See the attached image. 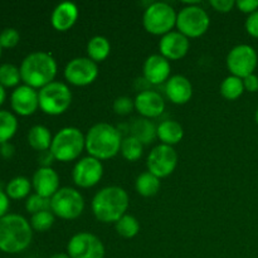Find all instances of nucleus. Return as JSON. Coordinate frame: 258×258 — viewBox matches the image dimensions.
Returning a JSON list of instances; mask_svg holds the SVG:
<instances>
[{"label": "nucleus", "instance_id": "1", "mask_svg": "<svg viewBox=\"0 0 258 258\" xmlns=\"http://www.w3.org/2000/svg\"><path fill=\"white\" fill-rule=\"evenodd\" d=\"M128 203L130 199L125 189L117 185H110L95 194L91 207L98 221L103 223H116L126 214Z\"/></svg>", "mask_w": 258, "mask_h": 258}, {"label": "nucleus", "instance_id": "2", "mask_svg": "<svg viewBox=\"0 0 258 258\" xmlns=\"http://www.w3.org/2000/svg\"><path fill=\"white\" fill-rule=\"evenodd\" d=\"M33 238L30 222L19 214H7L0 219V251L19 253L29 247Z\"/></svg>", "mask_w": 258, "mask_h": 258}, {"label": "nucleus", "instance_id": "3", "mask_svg": "<svg viewBox=\"0 0 258 258\" xmlns=\"http://www.w3.org/2000/svg\"><path fill=\"white\" fill-rule=\"evenodd\" d=\"M122 135L120 130L107 122L95 123L86 134V150L90 156L106 160L117 155L121 149Z\"/></svg>", "mask_w": 258, "mask_h": 258}, {"label": "nucleus", "instance_id": "4", "mask_svg": "<svg viewBox=\"0 0 258 258\" xmlns=\"http://www.w3.org/2000/svg\"><path fill=\"white\" fill-rule=\"evenodd\" d=\"M22 81L32 88H43L54 81L57 75V62L47 52L29 53L20 64Z\"/></svg>", "mask_w": 258, "mask_h": 258}, {"label": "nucleus", "instance_id": "5", "mask_svg": "<svg viewBox=\"0 0 258 258\" xmlns=\"http://www.w3.org/2000/svg\"><path fill=\"white\" fill-rule=\"evenodd\" d=\"M86 148V135L82 131L73 126H67L58 131L54 135L50 145V151L55 160L72 161L77 159Z\"/></svg>", "mask_w": 258, "mask_h": 258}, {"label": "nucleus", "instance_id": "6", "mask_svg": "<svg viewBox=\"0 0 258 258\" xmlns=\"http://www.w3.org/2000/svg\"><path fill=\"white\" fill-rule=\"evenodd\" d=\"M176 17L178 13L170 4L165 2H155L151 3L144 12L143 24L151 34L164 35L171 32L174 25H176Z\"/></svg>", "mask_w": 258, "mask_h": 258}, {"label": "nucleus", "instance_id": "7", "mask_svg": "<svg viewBox=\"0 0 258 258\" xmlns=\"http://www.w3.org/2000/svg\"><path fill=\"white\" fill-rule=\"evenodd\" d=\"M39 107L48 115H60L66 112L72 102V92L66 83L53 81L49 85L40 88Z\"/></svg>", "mask_w": 258, "mask_h": 258}, {"label": "nucleus", "instance_id": "8", "mask_svg": "<svg viewBox=\"0 0 258 258\" xmlns=\"http://www.w3.org/2000/svg\"><path fill=\"white\" fill-rule=\"evenodd\" d=\"M209 25V14L197 4H188L178 13L176 17V27L179 32L188 38L201 37L208 30Z\"/></svg>", "mask_w": 258, "mask_h": 258}, {"label": "nucleus", "instance_id": "9", "mask_svg": "<svg viewBox=\"0 0 258 258\" xmlns=\"http://www.w3.org/2000/svg\"><path fill=\"white\" fill-rule=\"evenodd\" d=\"M85 209V199L75 188L64 186L50 198V211L63 219H76Z\"/></svg>", "mask_w": 258, "mask_h": 258}, {"label": "nucleus", "instance_id": "10", "mask_svg": "<svg viewBox=\"0 0 258 258\" xmlns=\"http://www.w3.org/2000/svg\"><path fill=\"white\" fill-rule=\"evenodd\" d=\"M226 62L232 75L244 78L254 73L258 63V55L252 45L237 44L228 52Z\"/></svg>", "mask_w": 258, "mask_h": 258}, {"label": "nucleus", "instance_id": "11", "mask_svg": "<svg viewBox=\"0 0 258 258\" xmlns=\"http://www.w3.org/2000/svg\"><path fill=\"white\" fill-rule=\"evenodd\" d=\"M105 252L102 241L90 232L75 234L67 244V254L71 258H103Z\"/></svg>", "mask_w": 258, "mask_h": 258}, {"label": "nucleus", "instance_id": "12", "mask_svg": "<svg viewBox=\"0 0 258 258\" xmlns=\"http://www.w3.org/2000/svg\"><path fill=\"white\" fill-rule=\"evenodd\" d=\"M148 171L158 178H165L175 170L178 165V154L170 145L160 144L150 151L146 160Z\"/></svg>", "mask_w": 258, "mask_h": 258}, {"label": "nucleus", "instance_id": "13", "mask_svg": "<svg viewBox=\"0 0 258 258\" xmlns=\"http://www.w3.org/2000/svg\"><path fill=\"white\" fill-rule=\"evenodd\" d=\"M98 76V66L88 57H76L67 63L64 77L75 86H87Z\"/></svg>", "mask_w": 258, "mask_h": 258}, {"label": "nucleus", "instance_id": "14", "mask_svg": "<svg viewBox=\"0 0 258 258\" xmlns=\"http://www.w3.org/2000/svg\"><path fill=\"white\" fill-rule=\"evenodd\" d=\"M103 175V165L101 160L93 156H86L76 163L72 170V179L81 188H91L101 180Z\"/></svg>", "mask_w": 258, "mask_h": 258}, {"label": "nucleus", "instance_id": "15", "mask_svg": "<svg viewBox=\"0 0 258 258\" xmlns=\"http://www.w3.org/2000/svg\"><path fill=\"white\" fill-rule=\"evenodd\" d=\"M189 47H190L189 38L179 30H171L166 33L159 42L160 54L166 59H180L188 53Z\"/></svg>", "mask_w": 258, "mask_h": 258}, {"label": "nucleus", "instance_id": "16", "mask_svg": "<svg viewBox=\"0 0 258 258\" xmlns=\"http://www.w3.org/2000/svg\"><path fill=\"white\" fill-rule=\"evenodd\" d=\"M12 107L18 115L29 116L37 111L39 107V95L35 88L29 87L27 85L19 86L12 93L10 98Z\"/></svg>", "mask_w": 258, "mask_h": 258}, {"label": "nucleus", "instance_id": "17", "mask_svg": "<svg viewBox=\"0 0 258 258\" xmlns=\"http://www.w3.org/2000/svg\"><path fill=\"white\" fill-rule=\"evenodd\" d=\"M135 108L143 117H159L165 110V101L156 91H141L135 97Z\"/></svg>", "mask_w": 258, "mask_h": 258}, {"label": "nucleus", "instance_id": "18", "mask_svg": "<svg viewBox=\"0 0 258 258\" xmlns=\"http://www.w3.org/2000/svg\"><path fill=\"white\" fill-rule=\"evenodd\" d=\"M170 62L161 54H151L144 62V77L149 83L160 85L170 78Z\"/></svg>", "mask_w": 258, "mask_h": 258}, {"label": "nucleus", "instance_id": "19", "mask_svg": "<svg viewBox=\"0 0 258 258\" xmlns=\"http://www.w3.org/2000/svg\"><path fill=\"white\" fill-rule=\"evenodd\" d=\"M32 185L37 194L52 198L59 190V176L53 168H39L33 175Z\"/></svg>", "mask_w": 258, "mask_h": 258}, {"label": "nucleus", "instance_id": "20", "mask_svg": "<svg viewBox=\"0 0 258 258\" xmlns=\"http://www.w3.org/2000/svg\"><path fill=\"white\" fill-rule=\"evenodd\" d=\"M165 93L173 103L183 105L193 96V86L185 76L174 75L165 82Z\"/></svg>", "mask_w": 258, "mask_h": 258}, {"label": "nucleus", "instance_id": "21", "mask_svg": "<svg viewBox=\"0 0 258 258\" xmlns=\"http://www.w3.org/2000/svg\"><path fill=\"white\" fill-rule=\"evenodd\" d=\"M78 18V8L72 2H62L53 9L50 22L53 28L59 32H66L73 27Z\"/></svg>", "mask_w": 258, "mask_h": 258}, {"label": "nucleus", "instance_id": "22", "mask_svg": "<svg viewBox=\"0 0 258 258\" xmlns=\"http://www.w3.org/2000/svg\"><path fill=\"white\" fill-rule=\"evenodd\" d=\"M130 131L131 136L138 139L143 145H149L158 138V127L146 117L135 118L130 125Z\"/></svg>", "mask_w": 258, "mask_h": 258}, {"label": "nucleus", "instance_id": "23", "mask_svg": "<svg viewBox=\"0 0 258 258\" xmlns=\"http://www.w3.org/2000/svg\"><path fill=\"white\" fill-rule=\"evenodd\" d=\"M183 126L175 120H165L158 126V138L165 145H175L183 139Z\"/></svg>", "mask_w": 258, "mask_h": 258}, {"label": "nucleus", "instance_id": "24", "mask_svg": "<svg viewBox=\"0 0 258 258\" xmlns=\"http://www.w3.org/2000/svg\"><path fill=\"white\" fill-rule=\"evenodd\" d=\"M52 141L53 138L49 128L43 125L33 126L28 133V143L34 150L39 151V153L50 149Z\"/></svg>", "mask_w": 258, "mask_h": 258}, {"label": "nucleus", "instance_id": "25", "mask_svg": "<svg viewBox=\"0 0 258 258\" xmlns=\"http://www.w3.org/2000/svg\"><path fill=\"white\" fill-rule=\"evenodd\" d=\"M111 52L110 40L103 35H95L87 43L88 58L95 60L96 63L102 62L108 57Z\"/></svg>", "mask_w": 258, "mask_h": 258}, {"label": "nucleus", "instance_id": "26", "mask_svg": "<svg viewBox=\"0 0 258 258\" xmlns=\"http://www.w3.org/2000/svg\"><path fill=\"white\" fill-rule=\"evenodd\" d=\"M135 188L140 196L153 197L160 189V178L154 175L150 171H144L136 178Z\"/></svg>", "mask_w": 258, "mask_h": 258}, {"label": "nucleus", "instance_id": "27", "mask_svg": "<svg viewBox=\"0 0 258 258\" xmlns=\"http://www.w3.org/2000/svg\"><path fill=\"white\" fill-rule=\"evenodd\" d=\"M244 92L243 78H239L237 76H228L224 78L221 83V93L227 100H237L241 97Z\"/></svg>", "mask_w": 258, "mask_h": 258}, {"label": "nucleus", "instance_id": "28", "mask_svg": "<svg viewBox=\"0 0 258 258\" xmlns=\"http://www.w3.org/2000/svg\"><path fill=\"white\" fill-rule=\"evenodd\" d=\"M18 120L12 112L0 110V144H5L15 135Z\"/></svg>", "mask_w": 258, "mask_h": 258}, {"label": "nucleus", "instance_id": "29", "mask_svg": "<svg viewBox=\"0 0 258 258\" xmlns=\"http://www.w3.org/2000/svg\"><path fill=\"white\" fill-rule=\"evenodd\" d=\"M30 188H32V183L29 181V179L25 176H17L8 183L5 191L9 198L23 199L29 194Z\"/></svg>", "mask_w": 258, "mask_h": 258}, {"label": "nucleus", "instance_id": "30", "mask_svg": "<svg viewBox=\"0 0 258 258\" xmlns=\"http://www.w3.org/2000/svg\"><path fill=\"white\" fill-rule=\"evenodd\" d=\"M116 232L123 238H134L140 232V223L131 214H125L115 223Z\"/></svg>", "mask_w": 258, "mask_h": 258}, {"label": "nucleus", "instance_id": "31", "mask_svg": "<svg viewBox=\"0 0 258 258\" xmlns=\"http://www.w3.org/2000/svg\"><path fill=\"white\" fill-rule=\"evenodd\" d=\"M120 151L126 160L135 161L140 159V156L143 155L144 145L134 136H126V138L122 139Z\"/></svg>", "mask_w": 258, "mask_h": 258}, {"label": "nucleus", "instance_id": "32", "mask_svg": "<svg viewBox=\"0 0 258 258\" xmlns=\"http://www.w3.org/2000/svg\"><path fill=\"white\" fill-rule=\"evenodd\" d=\"M22 80L20 70L12 63H3L0 66V85L4 87H13Z\"/></svg>", "mask_w": 258, "mask_h": 258}, {"label": "nucleus", "instance_id": "33", "mask_svg": "<svg viewBox=\"0 0 258 258\" xmlns=\"http://www.w3.org/2000/svg\"><path fill=\"white\" fill-rule=\"evenodd\" d=\"M54 224V214L52 211L39 212V213L32 214L30 218V226L37 232H45Z\"/></svg>", "mask_w": 258, "mask_h": 258}, {"label": "nucleus", "instance_id": "34", "mask_svg": "<svg viewBox=\"0 0 258 258\" xmlns=\"http://www.w3.org/2000/svg\"><path fill=\"white\" fill-rule=\"evenodd\" d=\"M25 208L29 213L35 214L39 212L50 211V198L39 196V194H32L25 202Z\"/></svg>", "mask_w": 258, "mask_h": 258}, {"label": "nucleus", "instance_id": "35", "mask_svg": "<svg viewBox=\"0 0 258 258\" xmlns=\"http://www.w3.org/2000/svg\"><path fill=\"white\" fill-rule=\"evenodd\" d=\"M112 108L117 115H127L135 108V101L128 96H120L115 98Z\"/></svg>", "mask_w": 258, "mask_h": 258}, {"label": "nucleus", "instance_id": "36", "mask_svg": "<svg viewBox=\"0 0 258 258\" xmlns=\"http://www.w3.org/2000/svg\"><path fill=\"white\" fill-rule=\"evenodd\" d=\"M19 32L14 28H5L0 33V45L2 48H13L19 43Z\"/></svg>", "mask_w": 258, "mask_h": 258}, {"label": "nucleus", "instance_id": "37", "mask_svg": "<svg viewBox=\"0 0 258 258\" xmlns=\"http://www.w3.org/2000/svg\"><path fill=\"white\" fill-rule=\"evenodd\" d=\"M244 27H246L247 33L249 35H252L253 38H258V10L247 17Z\"/></svg>", "mask_w": 258, "mask_h": 258}, {"label": "nucleus", "instance_id": "38", "mask_svg": "<svg viewBox=\"0 0 258 258\" xmlns=\"http://www.w3.org/2000/svg\"><path fill=\"white\" fill-rule=\"evenodd\" d=\"M236 7L241 12L247 13L249 15L258 10V0H237Z\"/></svg>", "mask_w": 258, "mask_h": 258}, {"label": "nucleus", "instance_id": "39", "mask_svg": "<svg viewBox=\"0 0 258 258\" xmlns=\"http://www.w3.org/2000/svg\"><path fill=\"white\" fill-rule=\"evenodd\" d=\"M211 5L217 12L228 13L236 5V2L234 0H211Z\"/></svg>", "mask_w": 258, "mask_h": 258}, {"label": "nucleus", "instance_id": "40", "mask_svg": "<svg viewBox=\"0 0 258 258\" xmlns=\"http://www.w3.org/2000/svg\"><path fill=\"white\" fill-rule=\"evenodd\" d=\"M54 160L55 158L52 151H50V149L40 151L39 156H38V163L40 164V168H50V165H52Z\"/></svg>", "mask_w": 258, "mask_h": 258}, {"label": "nucleus", "instance_id": "41", "mask_svg": "<svg viewBox=\"0 0 258 258\" xmlns=\"http://www.w3.org/2000/svg\"><path fill=\"white\" fill-rule=\"evenodd\" d=\"M244 90L248 92H257L258 91V76L252 73V75L247 76L243 78Z\"/></svg>", "mask_w": 258, "mask_h": 258}, {"label": "nucleus", "instance_id": "42", "mask_svg": "<svg viewBox=\"0 0 258 258\" xmlns=\"http://www.w3.org/2000/svg\"><path fill=\"white\" fill-rule=\"evenodd\" d=\"M8 209H9V197L7 196V193L0 190V219L7 216Z\"/></svg>", "mask_w": 258, "mask_h": 258}, {"label": "nucleus", "instance_id": "43", "mask_svg": "<svg viewBox=\"0 0 258 258\" xmlns=\"http://www.w3.org/2000/svg\"><path fill=\"white\" fill-rule=\"evenodd\" d=\"M2 155L4 156V158H12L13 155H14V146L12 145V144L9 143H5V144H2Z\"/></svg>", "mask_w": 258, "mask_h": 258}, {"label": "nucleus", "instance_id": "44", "mask_svg": "<svg viewBox=\"0 0 258 258\" xmlns=\"http://www.w3.org/2000/svg\"><path fill=\"white\" fill-rule=\"evenodd\" d=\"M5 100V90H4V86L0 85V105L4 102Z\"/></svg>", "mask_w": 258, "mask_h": 258}, {"label": "nucleus", "instance_id": "45", "mask_svg": "<svg viewBox=\"0 0 258 258\" xmlns=\"http://www.w3.org/2000/svg\"><path fill=\"white\" fill-rule=\"evenodd\" d=\"M49 258H71V257L68 256L67 253H55L53 254V256H50Z\"/></svg>", "mask_w": 258, "mask_h": 258}, {"label": "nucleus", "instance_id": "46", "mask_svg": "<svg viewBox=\"0 0 258 258\" xmlns=\"http://www.w3.org/2000/svg\"><path fill=\"white\" fill-rule=\"evenodd\" d=\"M254 118H256V122H257V125H258V107H257V110H256V115H254Z\"/></svg>", "mask_w": 258, "mask_h": 258}, {"label": "nucleus", "instance_id": "47", "mask_svg": "<svg viewBox=\"0 0 258 258\" xmlns=\"http://www.w3.org/2000/svg\"><path fill=\"white\" fill-rule=\"evenodd\" d=\"M0 57H2V45H0Z\"/></svg>", "mask_w": 258, "mask_h": 258}]
</instances>
